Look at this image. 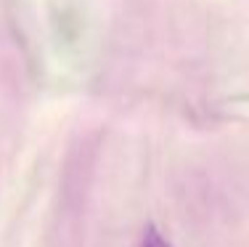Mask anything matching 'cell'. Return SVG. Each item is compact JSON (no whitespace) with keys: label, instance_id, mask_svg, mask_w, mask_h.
I'll return each mask as SVG.
<instances>
[{"label":"cell","instance_id":"obj_1","mask_svg":"<svg viewBox=\"0 0 249 247\" xmlns=\"http://www.w3.org/2000/svg\"><path fill=\"white\" fill-rule=\"evenodd\" d=\"M141 247H173V245L157 231V226H146L143 237H141Z\"/></svg>","mask_w":249,"mask_h":247}]
</instances>
